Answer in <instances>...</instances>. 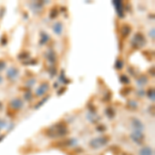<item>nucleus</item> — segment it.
Listing matches in <instances>:
<instances>
[{"instance_id":"obj_1","label":"nucleus","mask_w":155,"mask_h":155,"mask_svg":"<svg viewBox=\"0 0 155 155\" xmlns=\"http://www.w3.org/2000/svg\"><path fill=\"white\" fill-rule=\"evenodd\" d=\"M67 134V128L64 124H55L47 130V134L51 137H64Z\"/></svg>"},{"instance_id":"obj_2","label":"nucleus","mask_w":155,"mask_h":155,"mask_svg":"<svg viewBox=\"0 0 155 155\" xmlns=\"http://www.w3.org/2000/svg\"><path fill=\"white\" fill-rule=\"evenodd\" d=\"M107 141H109V139H107V137H96V139L92 140V141L90 142V146L94 149H98V148H101V147H104V145L107 143Z\"/></svg>"},{"instance_id":"obj_3","label":"nucleus","mask_w":155,"mask_h":155,"mask_svg":"<svg viewBox=\"0 0 155 155\" xmlns=\"http://www.w3.org/2000/svg\"><path fill=\"white\" fill-rule=\"evenodd\" d=\"M131 140L137 145H141L144 143V140H145V136L142 131L140 130H134L132 134H130Z\"/></svg>"},{"instance_id":"obj_4","label":"nucleus","mask_w":155,"mask_h":155,"mask_svg":"<svg viewBox=\"0 0 155 155\" xmlns=\"http://www.w3.org/2000/svg\"><path fill=\"white\" fill-rule=\"evenodd\" d=\"M134 42L137 45V47H142V46H144V45H145L146 41H145L144 36L142 35V34L137 33L136 36L134 37Z\"/></svg>"},{"instance_id":"obj_5","label":"nucleus","mask_w":155,"mask_h":155,"mask_svg":"<svg viewBox=\"0 0 155 155\" xmlns=\"http://www.w3.org/2000/svg\"><path fill=\"white\" fill-rule=\"evenodd\" d=\"M9 106L14 110H20L23 107V102H22L21 99H14V101H12V102L9 104Z\"/></svg>"},{"instance_id":"obj_6","label":"nucleus","mask_w":155,"mask_h":155,"mask_svg":"<svg viewBox=\"0 0 155 155\" xmlns=\"http://www.w3.org/2000/svg\"><path fill=\"white\" fill-rule=\"evenodd\" d=\"M132 124H134V127L136 128V130H140L142 131L144 129V124L142 123L140 120L137 119H134L132 120Z\"/></svg>"},{"instance_id":"obj_7","label":"nucleus","mask_w":155,"mask_h":155,"mask_svg":"<svg viewBox=\"0 0 155 155\" xmlns=\"http://www.w3.org/2000/svg\"><path fill=\"white\" fill-rule=\"evenodd\" d=\"M18 74H19V71L17 68H15V67L11 68L8 71V72H7V77H8L9 79H12V80L16 79V78L18 77Z\"/></svg>"},{"instance_id":"obj_8","label":"nucleus","mask_w":155,"mask_h":155,"mask_svg":"<svg viewBox=\"0 0 155 155\" xmlns=\"http://www.w3.org/2000/svg\"><path fill=\"white\" fill-rule=\"evenodd\" d=\"M139 155H153V150L150 147H143L140 150Z\"/></svg>"},{"instance_id":"obj_9","label":"nucleus","mask_w":155,"mask_h":155,"mask_svg":"<svg viewBox=\"0 0 155 155\" xmlns=\"http://www.w3.org/2000/svg\"><path fill=\"white\" fill-rule=\"evenodd\" d=\"M48 88H49V86L47 84H45V85H41V87H39L38 89H37V93H36V95L37 96H39V95H41V94H45V92L48 90Z\"/></svg>"},{"instance_id":"obj_10","label":"nucleus","mask_w":155,"mask_h":155,"mask_svg":"<svg viewBox=\"0 0 155 155\" xmlns=\"http://www.w3.org/2000/svg\"><path fill=\"white\" fill-rule=\"evenodd\" d=\"M53 29H54V31L56 32L57 34H58V35H60V34H61V32H62V24L61 23L55 24L54 27H53Z\"/></svg>"},{"instance_id":"obj_11","label":"nucleus","mask_w":155,"mask_h":155,"mask_svg":"<svg viewBox=\"0 0 155 155\" xmlns=\"http://www.w3.org/2000/svg\"><path fill=\"white\" fill-rule=\"evenodd\" d=\"M114 4L115 5H116V7H117V12H119V15H120V17H122L123 16V14H122V11H123V9H122V3L120 1H115L114 2Z\"/></svg>"},{"instance_id":"obj_12","label":"nucleus","mask_w":155,"mask_h":155,"mask_svg":"<svg viewBox=\"0 0 155 155\" xmlns=\"http://www.w3.org/2000/svg\"><path fill=\"white\" fill-rule=\"evenodd\" d=\"M4 66H5V62L2 61V60H0V71H1V69H3Z\"/></svg>"},{"instance_id":"obj_13","label":"nucleus","mask_w":155,"mask_h":155,"mask_svg":"<svg viewBox=\"0 0 155 155\" xmlns=\"http://www.w3.org/2000/svg\"><path fill=\"white\" fill-rule=\"evenodd\" d=\"M2 124H3V122H2L1 120H0V129H1L2 127H3V125H2Z\"/></svg>"},{"instance_id":"obj_14","label":"nucleus","mask_w":155,"mask_h":155,"mask_svg":"<svg viewBox=\"0 0 155 155\" xmlns=\"http://www.w3.org/2000/svg\"><path fill=\"white\" fill-rule=\"evenodd\" d=\"M1 80H2V79H1V77H0V82H1Z\"/></svg>"}]
</instances>
